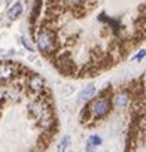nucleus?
Masks as SVG:
<instances>
[{
    "instance_id": "1",
    "label": "nucleus",
    "mask_w": 146,
    "mask_h": 152,
    "mask_svg": "<svg viewBox=\"0 0 146 152\" xmlns=\"http://www.w3.org/2000/svg\"><path fill=\"white\" fill-rule=\"evenodd\" d=\"M36 43H37V49L43 54V55H49L55 51L57 48V40L55 36L48 31V30H42L37 36H36Z\"/></svg>"
},
{
    "instance_id": "2",
    "label": "nucleus",
    "mask_w": 146,
    "mask_h": 152,
    "mask_svg": "<svg viewBox=\"0 0 146 152\" xmlns=\"http://www.w3.org/2000/svg\"><path fill=\"white\" fill-rule=\"evenodd\" d=\"M112 104H113L112 100L107 99V97L96 99V100H93L91 104H90V113H91L96 119H101V118H104V116L110 112Z\"/></svg>"
},
{
    "instance_id": "3",
    "label": "nucleus",
    "mask_w": 146,
    "mask_h": 152,
    "mask_svg": "<svg viewBox=\"0 0 146 152\" xmlns=\"http://www.w3.org/2000/svg\"><path fill=\"white\" fill-rule=\"evenodd\" d=\"M30 112H31V115L40 122V125H45V124L49 121V118H51V113H49L48 107H46L43 103H40V102H34V103L30 106Z\"/></svg>"
},
{
    "instance_id": "4",
    "label": "nucleus",
    "mask_w": 146,
    "mask_h": 152,
    "mask_svg": "<svg viewBox=\"0 0 146 152\" xmlns=\"http://www.w3.org/2000/svg\"><path fill=\"white\" fill-rule=\"evenodd\" d=\"M18 73V67L9 61H0V82H8L14 79Z\"/></svg>"
},
{
    "instance_id": "5",
    "label": "nucleus",
    "mask_w": 146,
    "mask_h": 152,
    "mask_svg": "<svg viewBox=\"0 0 146 152\" xmlns=\"http://www.w3.org/2000/svg\"><path fill=\"white\" fill-rule=\"evenodd\" d=\"M27 87L34 93H40L45 88V79L39 75H31L28 78V81H27Z\"/></svg>"
},
{
    "instance_id": "6",
    "label": "nucleus",
    "mask_w": 146,
    "mask_h": 152,
    "mask_svg": "<svg viewBox=\"0 0 146 152\" xmlns=\"http://www.w3.org/2000/svg\"><path fill=\"white\" fill-rule=\"evenodd\" d=\"M112 103L116 109H125L128 104H130V94L125 93V91H121V93H116L112 99Z\"/></svg>"
},
{
    "instance_id": "7",
    "label": "nucleus",
    "mask_w": 146,
    "mask_h": 152,
    "mask_svg": "<svg viewBox=\"0 0 146 152\" xmlns=\"http://www.w3.org/2000/svg\"><path fill=\"white\" fill-rule=\"evenodd\" d=\"M94 94H96V87H94V85H88V87H85V88L79 93L78 102H79V103H87V102H90V100L94 97Z\"/></svg>"
},
{
    "instance_id": "8",
    "label": "nucleus",
    "mask_w": 146,
    "mask_h": 152,
    "mask_svg": "<svg viewBox=\"0 0 146 152\" xmlns=\"http://www.w3.org/2000/svg\"><path fill=\"white\" fill-rule=\"evenodd\" d=\"M21 14H23V3H20V2L14 3V5L8 9V18H9V20H17Z\"/></svg>"
},
{
    "instance_id": "9",
    "label": "nucleus",
    "mask_w": 146,
    "mask_h": 152,
    "mask_svg": "<svg viewBox=\"0 0 146 152\" xmlns=\"http://www.w3.org/2000/svg\"><path fill=\"white\" fill-rule=\"evenodd\" d=\"M100 145H101V137L100 136H91L88 139V148H87V151H94Z\"/></svg>"
},
{
    "instance_id": "10",
    "label": "nucleus",
    "mask_w": 146,
    "mask_h": 152,
    "mask_svg": "<svg viewBox=\"0 0 146 152\" xmlns=\"http://www.w3.org/2000/svg\"><path fill=\"white\" fill-rule=\"evenodd\" d=\"M85 0H64V3L69 6V8H76V6H81Z\"/></svg>"
},
{
    "instance_id": "11",
    "label": "nucleus",
    "mask_w": 146,
    "mask_h": 152,
    "mask_svg": "<svg viewBox=\"0 0 146 152\" xmlns=\"http://www.w3.org/2000/svg\"><path fill=\"white\" fill-rule=\"evenodd\" d=\"M69 142H70V139H69V136H64L63 137V140L60 142V151H66L67 149V146H69Z\"/></svg>"
},
{
    "instance_id": "12",
    "label": "nucleus",
    "mask_w": 146,
    "mask_h": 152,
    "mask_svg": "<svg viewBox=\"0 0 146 152\" xmlns=\"http://www.w3.org/2000/svg\"><path fill=\"white\" fill-rule=\"evenodd\" d=\"M145 57H146V49H140L139 54H136V55L133 57V60H134V61H142Z\"/></svg>"
},
{
    "instance_id": "13",
    "label": "nucleus",
    "mask_w": 146,
    "mask_h": 152,
    "mask_svg": "<svg viewBox=\"0 0 146 152\" xmlns=\"http://www.w3.org/2000/svg\"><path fill=\"white\" fill-rule=\"evenodd\" d=\"M21 43H23V46H24V48H27V51L33 52V46L30 45V42H28L26 37H21Z\"/></svg>"
},
{
    "instance_id": "14",
    "label": "nucleus",
    "mask_w": 146,
    "mask_h": 152,
    "mask_svg": "<svg viewBox=\"0 0 146 152\" xmlns=\"http://www.w3.org/2000/svg\"><path fill=\"white\" fill-rule=\"evenodd\" d=\"M3 99H5V93H3V90L0 88V103L3 102Z\"/></svg>"
},
{
    "instance_id": "15",
    "label": "nucleus",
    "mask_w": 146,
    "mask_h": 152,
    "mask_svg": "<svg viewBox=\"0 0 146 152\" xmlns=\"http://www.w3.org/2000/svg\"><path fill=\"white\" fill-rule=\"evenodd\" d=\"M143 85H145V88H146V75L143 76Z\"/></svg>"
}]
</instances>
